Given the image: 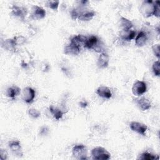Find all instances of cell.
I'll use <instances>...</instances> for the list:
<instances>
[{"instance_id": "1", "label": "cell", "mask_w": 160, "mask_h": 160, "mask_svg": "<svg viewBox=\"0 0 160 160\" xmlns=\"http://www.w3.org/2000/svg\"><path fill=\"white\" fill-rule=\"evenodd\" d=\"M156 9V2L152 0L144 1L139 8L141 14L143 17L147 18L154 16Z\"/></svg>"}, {"instance_id": "2", "label": "cell", "mask_w": 160, "mask_h": 160, "mask_svg": "<svg viewBox=\"0 0 160 160\" xmlns=\"http://www.w3.org/2000/svg\"><path fill=\"white\" fill-rule=\"evenodd\" d=\"M91 156L93 159L107 160L111 158L109 152L104 148L98 146L94 148L91 151Z\"/></svg>"}, {"instance_id": "3", "label": "cell", "mask_w": 160, "mask_h": 160, "mask_svg": "<svg viewBox=\"0 0 160 160\" xmlns=\"http://www.w3.org/2000/svg\"><path fill=\"white\" fill-rule=\"evenodd\" d=\"M84 47L88 49H94L98 52H102V48L99 44V39L94 35L87 38Z\"/></svg>"}, {"instance_id": "4", "label": "cell", "mask_w": 160, "mask_h": 160, "mask_svg": "<svg viewBox=\"0 0 160 160\" xmlns=\"http://www.w3.org/2000/svg\"><path fill=\"white\" fill-rule=\"evenodd\" d=\"M72 153L73 156L77 159L85 160L88 159V149L86 146L83 144L75 145L72 149Z\"/></svg>"}, {"instance_id": "5", "label": "cell", "mask_w": 160, "mask_h": 160, "mask_svg": "<svg viewBox=\"0 0 160 160\" xmlns=\"http://www.w3.org/2000/svg\"><path fill=\"white\" fill-rule=\"evenodd\" d=\"M147 91V86L145 82L142 81H137L135 82L132 87V92L134 96H139Z\"/></svg>"}, {"instance_id": "6", "label": "cell", "mask_w": 160, "mask_h": 160, "mask_svg": "<svg viewBox=\"0 0 160 160\" xmlns=\"http://www.w3.org/2000/svg\"><path fill=\"white\" fill-rule=\"evenodd\" d=\"M36 92L35 90L31 87H26L23 89L22 92V100L28 104H31L33 102L35 98Z\"/></svg>"}, {"instance_id": "7", "label": "cell", "mask_w": 160, "mask_h": 160, "mask_svg": "<svg viewBox=\"0 0 160 160\" xmlns=\"http://www.w3.org/2000/svg\"><path fill=\"white\" fill-rule=\"evenodd\" d=\"M46 11L41 6H33L31 9V18L34 20H39L46 16Z\"/></svg>"}, {"instance_id": "8", "label": "cell", "mask_w": 160, "mask_h": 160, "mask_svg": "<svg viewBox=\"0 0 160 160\" xmlns=\"http://www.w3.org/2000/svg\"><path fill=\"white\" fill-rule=\"evenodd\" d=\"M11 14L15 17L19 18L21 20H24L27 14V9L23 6L12 5L11 7Z\"/></svg>"}, {"instance_id": "9", "label": "cell", "mask_w": 160, "mask_h": 160, "mask_svg": "<svg viewBox=\"0 0 160 160\" xmlns=\"http://www.w3.org/2000/svg\"><path fill=\"white\" fill-rule=\"evenodd\" d=\"M129 127L132 131L142 136L145 135L146 132L148 130V126L146 124L137 121H132L129 124Z\"/></svg>"}, {"instance_id": "10", "label": "cell", "mask_w": 160, "mask_h": 160, "mask_svg": "<svg viewBox=\"0 0 160 160\" xmlns=\"http://www.w3.org/2000/svg\"><path fill=\"white\" fill-rule=\"evenodd\" d=\"M82 7H80V12L78 19L81 21H89L91 20L96 15V12L94 11L89 9H82Z\"/></svg>"}, {"instance_id": "11", "label": "cell", "mask_w": 160, "mask_h": 160, "mask_svg": "<svg viewBox=\"0 0 160 160\" xmlns=\"http://www.w3.org/2000/svg\"><path fill=\"white\" fill-rule=\"evenodd\" d=\"M109 63V55L105 52H102L100 53L97 61L98 67L99 69H104L108 66Z\"/></svg>"}, {"instance_id": "12", "label": "cell", "mask_w": 160, "mask_h": 160, "mask_svg": "<svg viewBox=\"0 0 160 160\" xmlns=\"http://www.w3.org/2000/svg\"><path fill=\"white\" fill-rule=\"evenodd\" d=\"M96 92L99 96L104 99H109L112 97L111 90L107 86H101L98 87L96 89Z\"/></svg>"}, {"instance_id": "13", "label": "cell", "mask_w": 160, "mask_h": 160, "mask_svg": "<svg viewBox=\"0 0 160 160\" xmlns=\"http://www.w3.org/2000/svg\"><path fill=\"white\" fill-rule=\"evenodd\" d=\"M9 148L12 151V152L19 157H21L22 156V148L21 146V143L19 141H11L8 144Z\"/></svg>"}, {"instance_id": "14", "label": "cell", "mask_w": 160, "mask_h": 160, "mask_svg": "<svg viewBox=\"0 0 160 160\" xmlns=\"http://www.w3.org/2000/svg\"><path fill=\"white\" fill-rule=\"evenodd\" d=\"M135 102L139 108L142 111L148 110L151 107V102L149 99L144 97L138 99H135Z\"/></svg>"}, {"instance_id": "15", "label": "cell", "mask_w": 160, "mask_h": 160, "mask_svg": "<svg viewBox=\"0 0 160 160\" xmlns=\"http://www.w3.org/2000/svg\"><path fill=\"white\" fill-rule=\"evenodd\" d=\"M120 38L126 41H130L136 36V32L132 29H122L119 33Z\"/></svg>"}, {"instance_id": "16", "label": "cell", "mask_w": 160, "mask_h": 160, "mask_svg": "<svg viewBox=\"0 0 160 160\" xmlns=\"http://www.w3.org/2000/svg\"><path fill=\"white\" fill-rule=\"evenodd\" d=\"M81 51V48L75 44L70 42L64 47V53L67 55H78Z\"/></svg>"}, {"instance_id": "17", "label": "cell", "mask_w": 160, "mask_h": 160, "mask_svg": "<svg viewBox=\"0 0 160 160\" xmlns=\"http://www.w3.org/2000/svg\"><path fill=\"white\" fill-rule=\"evenodd\" d=\"M87 39V37L82 35V34H78L76 36H74L71 39L70 42L75 44L79 48H81V47H84L85 42Z\"/></svg>"}, {"instance_id": "18", "label": "cell", "mask_w": 160, "mask_h": 160, "mask_svg": "<svg viewBox=\"0 0 160 160\" xmlns=\"http://www.w3.org/2000/svg\"><path fill=\"white\" fill-rule=\"evenodd\" d=\"M147 39H148V37H147L146 33L144 31H141L136 36L135 44L138 47H142L145 45V44L146 43Z\"/></svg>"}, {"instance_id": "19", "label": "cell", "mask_w": 160, "mask_h": 160, "mask_svg": "<svg viewBox=\"0 0 160 160\" xmlns=\"http://www.w3.org/2000/svg\"><path fill=\"white\" fill-rule=\"evenodd\" d=\"M20 93H21V89L16 86H12L9 87L6 91L7 96L11 99H14Z\"/></svg>"}, {"instance_id": "20", "label": "cell", "mask_w": 160, "mask_h": 160, "mask_svg": "<svg viewBox=\"0 0 160 160\" xmlns=\"http://www.w3.org/2000/svg\"><path fill=\"white\" fill-rule=\"evenodd\" d=\"M16 42L14 39H7L4 41V42L2 44V46L7 51H14L16 49Z\"/></svg>"}, {"instance_id": "21", "label": "cell", "mask_w": 160, "mask_h": 160, "mask_svg": "<svg viewBox=\"0 0 160 160\" xmlns=\"http://www.w3.org/2000/svg\"><path fill=\"white\" fill-rule=\"evenodd\" d=\"M49 111L51 112V113L52 115V116L54 117V118L57 121L60 120L63 116L64 112L60 109H59L56 107H54L53 106H49Z\"/></svg>"}, {"instance_id": "22", "label": "cell", "mask_w": 160, "mask_h": 160, "mask_svg": "<svg viewBox=\"0 0 160 160\" xmlns=\"http://www.w3.org/2000/svg\"><path fill=\"white\" fill-rule=\"evenodd\" d=\"M119 26L122 28V29H131L133 27V24L129 19L124 17H121Z\"/></svg>"}, {"instance_id": "23", "label": "cell", "mask_w": 160, "mask_h": 160, "mask_svg": "<svg viewBox=\"0 0 160 160\" xmlns=\"http://www.w3.org/2000/svg\"><path fill=\"white\" fill-rule=\"evenodd\" d=\"M152 69L154 74L156 76L159 77L160 75V62L159 60L154 61L152 64Z\"/></svg>"}, {"instance_id": "24", "label": "cell", "mask_w": 160, "mask_h": 160, "mask_svg": "<svg viewBox=\"0 0 160 160\" xmlns=\"http://www.w3.org/2000/svg\"><path fill=\"white\" fill-rule=\"evenodd\" d=\"M139 159H147V160H152V159H159L158 156H156V155H154L151 153L148 152H143L141 154V156H139Z\"/></svg>"}, {"instance_id": "25", "label": "cell", "mask_w": 160, "mask_h": 160, "mask_svg": "<svg viewBox=\"0 0 160 160\" xmlns=\"http://www.w3.org/2000/svg\"><path fill=\"white\" fill-rule=\"evenodd\" d=\"M59 1H48L46 2V6L54 10V11H57L59 7Z\"/></svg>"}, {"instance_id": "26", "label": "cell", "mask_w": 160, "mask_h": 160, "mask_svg": "<svg viewBox=\"0 0 160 160\" xmlns=\"http://www.w3.org/2000/svg\"><path fill=\"white\" fill-rule=\"evenodd\" d=\"M28 113L30 115V116H31L33 118H38L41 116V112L39 111L34 109V108H30L28 110Z\"/></svg>"}, {"instance_id": "27", "label": "cell", "mask_w": 160, "mask_h": 160, "mask_svg": "<svg viewBox=\"0 0 160 160\" xmlns=\"http://www.w3.org/2000/svg\"><path fill=\"white\" fill-rule=\"evenodd\" d=\"M152 52L156 57L158 59L160 58V50H159V44H154L152 46Z\"/></svg>"}, {"instance_id": "28", "label": "cell", "mask_w": 160, "mask_h": 160, "mask_svg": "<svg viewBox=\"0 0 160 160\" xmlns=\"http://www.w3.org/2000/svg\"><path fill=\"white\" fill-rule=\"evenodd\" d=\"M14 39L16 42V44L17 46L18 45H21L23 44L26 42V38L22 36H15L14 38Z\"/></svg>"}, {"instance_id": "29", "label": "cell", "mask_w": 160, "mask_h": 160, "mask_svg": "<svg viewBox=\"0 0 160 160\" xmlns=\"http://www.w3.org/2000/svg\"><path fill=\"white\" fill-rule=\"evenodd\" d=\"M79 12H80V8H75L73 9L71 11V18L74 20L78 19V16L79 14Z\"/></svg>"}, {"instance_id": "30", "label": "cell", "mask_w": 160, "mask_h": 160, "mask_svg": "<svg viewBox=\"0 0 160 160\" xmlns=\"http://www.w3.org/2000/svg\"><path fill=\"white\" fill-rule=\"evenodd\" d=\"M155 2H156V9H155L154 16L157 18H159L160 16V1H155Z\"/></svg>"}, {"instance_id": "31", "label": "cell", "mask_w": 160, "mask_h": 160, "mask_svg": "<svg viewBox=\"0 0 160 160\" xmlns=\"http://www.w3.org/2000/svg\"><path fill=\"white\" fill-rule=\"evenodd\" d=\"M48 132H49V128L47 126H44L41 128L40 131H39L40 134H41L42 136H46L48 134Z\"/></svg>"}, {"instance_id": "32", "label": "cell", "mask_w": 160, "mask_h": 160, "mask_svg": "<svg viewBox=\"0 0 160 160\" xmlns=\"http://www.w3.org/2000/svg\"><path fill=\"white\" fill-rule=\"evenodd\" d=\"M0 154H1V159L2 160H5L8 159V153L6 151H5L3 149H1L0 151Z\"/></svg>"}]
</instances>
